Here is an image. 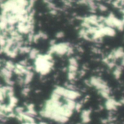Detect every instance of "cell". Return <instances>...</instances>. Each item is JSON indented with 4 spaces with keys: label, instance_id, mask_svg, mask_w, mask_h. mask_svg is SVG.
I'll use <instances>...</instances> for the list:
<instances>
[{
    "label": "cell",
    "instance_id": "28",
    "mask_svg": "<svg viewBox=\"0 0 124 124\" xmlns=\"http://www.w3.org/2000/svg\"><path fill=\"white\" fill-rule=\"evenodd\" d=\"M1 103L0 102V107H1Z\"/></svg>",
    "mask_w": 124,
    "mask_h": 124
},
{
    "label": "cell",
    "instance_id": "13",
    "mask_svg": "<svg viewBox=\"0 0 124 124\" xmlns=\"http://www.w3.org/2000/svg\"><path fill=\"white\" fill-rule=\"evenodd\" d=\"M3 67H4L5 68L8 69L9 70L13 72V70H14V69H15V63H14V62H13L12 61H11V60L4 61V63Z\"/></svg>",
    "mask_w": 124,
    "mask_h": 124
},
{
    "label": "cell",
    "instance_id": "11",
    "mask_svg": "<svg viewBox=\"0 0 124 124\" xmlns=\"http://www.w3.org/2000/svg\"><path fill=\"white\" fill-rule=\"evenodd\" d=\"M122 70H123V67L121 65V66H116L114 68V70H113V73L114 77L116 79H119L121 78V74H122Z\"/></svg>",
    "mask_w": 124,
    "mask_h": 124
},
{
    "label": "cell",
    "instance_id": "22",
    "mask_svg": "<svg viewBox=\"0 0 124 124\" xmlns=\"http://www.w3.org/2000/svg\"><path fill=\"white\" fill-rule=\"evenodd\" d=\"M4 61L3 60L0 59V68L3 67V65H4Z\"/></svg>",
    "mask_w": 124,
    "mask_h": 124
},
{
    "label": "cell",
    "instance_id": "19",
    "mask_svg": "<svg viewBox=\"0 0 124 124\" xmlns=\"http://www.w3.org/2000/svg\"><path fill=\"white\" fill-rule=\"evenodd\" d=\"M97 8H98L101 12H105V11L108 10V7H107L105 4H99L97 5Z\"/></svg>",
    "mask_w": 124,
    "mask_h": 124
},
{
    "label": "cell",
    "instance_id": "4",
    "mask_svg": "<svg viewBox=\"0 0 124 124\" xmlns=\"http://www.w3.org/2000/svg\"><path fill=\"white\" fill-rule=\"evenodd\" d=\"M85 83L87 84V86L94 87L96 89L98 90V92L109 89L108 84L103 79H102L98 76H92L89 79L86 81Z\"/></svg>",
    "mask_w": 124,
    "mask_h": 124
},
{
    "label": "cell",
    "instance_id": "24",
    "mask_svg": "<svg viewBox=\"0 0 124 124\" xmlns=\"http://www.w3.org/2000/svg\"><path fill=\"white\" fill-rule=\"evenodd\" d=\"M121 66L124 67V57L122 58V60H121Z\"/></svg>",
    "mask_w": 124,
    "mask_h": 124
},
{
    "label": "cell",
    "instance_id": "29",
    "mask_svg": "<svg viewBox=\"0 0 124 124\" xmlns=\"http://www.w3.org/2000/svg\"><path fill=\"white\" fill-rule=\"evenodd\" d=\"M1 29H0V33H1Z\"/></svg>",
    "mask_w": 124,
    "mask_h": 124
},
{
    "label": "cell",
    "instance_id": "23",
    "mask_svg": "<svg viewBox=\"0 0 124 124\" xmlns=\"http://www.w3.org/2000/svg\"><path fill=\"white\" fill-rule=\"evenodd\" d=\"M119 102H120V104H121V105H124V97H123L120 101H119Z\"/></svg>",
    "mask_w": 124,
    "mask_h": 124
},
{
    "label": "cell",
    "instance_id": "15",
    "mask_svg": "<svg viewBox=\"0 0 124 124\" xmlns=\"http://www.w3.org/2000/svg\"><path fill=\"white\" fill-rule=\"evenodd\" d=\"M68 62H69V65H72V66H75V67L78 68V60L76 57H70L68 60Z\"/></svg>",
    "mask_w": 124,
    "mask_h": 124
},
{
    "label": "cell",
    "instance_id": "20",
    "mask_svg": "<svg viewBox=\"0 0 124 124\" xmlns=\"http://www.w3.org/2000/svg\"><path fill=\"white\" fill-rule=\"evenodd\" d=\"M64 36H65V33H64L63 31H58V32L56 33V34H55L56 39H62Z\"/></svg>",
    "mask_w": 124,
    "mask_h": 124
},
{
    "label": "cell",
    "instance_id": "16",
    "mask_svg": "<svg viewBox=\"0 0 124 124\" xmlns=\"http://www.w3.org/2000/svg\"><path fill=\"white\" fill-rule=\"evenodd\" d=\"M77 76V73H73V72H68L67 73V78L70 81H73L76 80Z\"/></svg>",
    "mask_w": 124,
    "mask_h": 124
},
{
    "label": "cell",
    "instance_id": "6",
    "mask_svg": "<svg viewBox=\"0 0 124 124\" xmlns=\"http://www.w3.org/2000/svg\"><path fill=\"white\" fill-rule=\"evenodd\" d=\"M118 106H121L120 102L115 100L113 98H110V97L109 99H108L105 102V108H107V110H108L110 111L116 110Z\"/></svg>",
    "mask_w": 124,
    "mask_h": 124
},
{
    "label": "cell",
    "instance_id": "8",
    "mask_svg": "<svg viewBox=\"0 0 124 124\" xmlns=\"http://www.w3.org/2000/svg\"><path fill=\"white\" fill-rule=\"evenodd\" d=\"M34 78V72L33 70H28L23 76V81H24V86H28Z\"/></svg>",
    "mask_w": 124,
    "mask_h": 124
},
{
    "label": "cell",
    "instance_id": "3",
    "mask_svg": "<svg viewBox=\"0 0 124 124\" xmlns=\"http://www.w3.org/2000/svg\"><path fill=\"white\" fill-rule=\"evenodd\" d=\"M70 44L68 42H60L56 43L53 46H50L47 53L51 54H57L58 56L66 55L69 47L70 46Z\"/></svg>",
    "mask_w": 124,
    "mask_h": 124
},
{
    "label": "cell",
    "instance_id": "17",
    "mask_svg": "<svg viewBox=\"0 0 124 124\" xmlns=\"http://www.w3.org/2000/svg\"><path fill=\"white\" fill-rule=\"evenodd\" d=\"M30 92H31V89L28 87V86H25L21 90V94L24 97H27L28 96Z\"/></svg>",
    "mask_w": 124,
    "mask_h": 124
},
{
    "label": "cell",
    "instance_id": "31",
    "mask_svg": "<svg viewBox=\"0 0 124 124\" xmlns=\"http://www.w3.org/2000/svg\"><path fill=\"white\" fill-rule=\"evenodd\" d=\"M50 1H52V0H50Z\"/></svg>",
    "mask_w": 124,
    "mask_h": 124
},
{
    "label": "cell",
    "instance_id": "14",
    "mask_svg": "<svg viewBox=\"0 0 124 124\" xmlns=\"http://www.w3.org/2000/svg\"><path fill=\"white\" fill-rule=\"evenodd\" d=\"M9 99V102H8V105L9 106H11L12 108H16V105H17V102H18V99L14 95L12 97H10L8 98Z\"/></svg>",
    "mask_w": 124,
    "mask_h": 124
},
{
    "label": "cell",
    "instance_id": "18",
    "mask_svg": "<svg viewBox=\"0 0 124 124\" xmlns=\"http://www.w3.org/2000/svg\"><path fill=\"white\" fill-rule=\"evenodd\" d=\"M38 33L40 36L41 40H46L48 39V35L46 33H44L43 31H39Z\"/></svg>",
    "mask_w": 124,
    "mask_h": 124
},
{
    "label": "cell",
    "instance_id": "7",
    "mask_svg": "<svg viewBox=\"0 0 124 124\" xmlns=\"http://www.w3.org/2000/svg\"><path fill=\"white\" fill-rule=\"evenodd\" d=\"M99 29L100 30V31L102 32V33L103 34L104 36H108L113 37L116 34V31L115 28H111V27H109V26L104 25V26L100 28Z\"/></svg>",
    "mask_w": 124,
    "mask_h": 124
},
{
    "label": "cell",
    "instance_id": "1",
    "mask_svg": "<svg viewBox=\"0 0 124 124\" xmlns=\"http://www.w3.org/2000/svg\"><path fill=\"white\" fill-rule=\"evenodd\" d=\"M54 61H49L44 58V54H39L34 60L33 69L41 76H44L48 75L52 70Z\"/></svg>",
    "mask_w": 124,
    "mask_h": 124
},
{
    "label": "cell",
    "instance_id": "21",
    "mask_svg": "<svg viewBox=\"0 0 124 124\" xmlns=\"http://www.w3.org/2000/svg\"><path fill=\"white\" fill-rule=\"evenodd\" d=\"M81 108H82V103L81 102H76L75 110H76L77 112H79V111H81Z\"/></svg>",
    "mask_w": 124,
    "mask_h": 124
},
{
    "label": "cell",
    "instance_id": "26",
    "mask_svg": "<svg viewBox=\"0 0 124 124\" xmlns=\"http://www.w3.org/2000/svg\"><path fill=\"white\" fill-rule=\"evenodd\" d=\"M48 124L46 122H45V121H41V122H39V124Z\"/></svg>",
    "mask_w": 124,
    "mask_h": 124
},
{
    "label": "cell",
    "instance_id": "12",
    "mask_svg": "<svg viewBox=\"0 0 124 124\" xmlns=\"http://www.w3.org/2000/svg\"><path fill=\"white\" fill-rule=\"evenodd\" d=\"M31 49V47H30L27 44H24V45L21 46L19 48V54H28Z\"/></svg>",
    "mask_w": 124,
    "mask_h": 124
},
{
    "label": "cell",
    "instance_id": "9",
    "mask_svg": "<svg viewBox=\"0 0 124 124\" xmlns=\"http://www.w3.org/2000/svg\"><path fill=\"white\" fill-rule=\"evenodd\" d=\"M91 110H84L81 112V121L84 124H88L91 121Z\"/></svg>",
    "mask_w": 124,
    "mask_h": 124
},
{
    "label": "cell",
    "instance_id": "25",
    "mask_svg": "<svg viewBox=\"0 0 124 124\" xmlns=\"http://www.w3.org/2000/svg\"><path fill=\"white\" fill-rule=\"evenodd\" d=\"M21 124H37L36 123H33V124H31V123H28V122H23V123H21Z\"/></svg>",
    "mask_w": 124,
    "mask_h": 124
},
{
    "label": "cell",
    "instance_id": "2",
    "mask_svg": "<svg viewBox=\"0 0 124 124\" xmlns=\"http://www.w3.org/2000/svg\"><path fill=\"white\" fill-rule=\"evenodd\" d=\"M52 92L59 94L63 98L70 100H74V101L78 98H79L81 96V94L77 90L68 89L65 86H56Z\"/></svg>",
    "mask_w": 124,
    "mask_h": 124
},
{
    "label": "cell",
    "instance_id": "27",
    "mask_svg": "<svg viewBox=\"0 0 124 124\" xmlns=\"http://www.w3.org/2000/svg\"><path fill=\"white\" fill-rule=\"evenodd\" d=\"M68 1H71V2H73V1H76V0H68Z\"/></svg>",
    "mask_w": 124,
    "mask_h": 124
},
{
    "label": "cell",
    "instance_id": "30",
    "mask_svg": "<svg viewBox=\"0 0 124 124\" xmlns=\"http://www.w3.org/2000/svg\"></svg>",
    "mask_w": 124,
    "mask_h": 124
},
{
    "label": "cell",
    "instance_id": "10",
    "mask_svg": "<svg viewBox=\"0 0 124 124\" xmlns=\"http://www.w3.org/2000/svg\"><path fill=\"white\" fill-rule=\"evenodd\" d=\"M28 54V58L31 60H35L36 59V57L40 54V52L38 49L36 48H31V49L30 50Z\"/></svg>",
    "mask_w": 124,
    "mask_h": 124
},
{
    "label": "cell",
    "instance_id": "5",
    "mask_svg": "<svg viewBox=\"0 0 124 124\" xmlns=\"http://www.w3.org/2000/svg\"><path fill=\"white\" fill-rule=\"evenodd\" d=\"M124 57V49L122 47L117 48L113 50L107 57V58L110 61H115L118 59L123 58Z\"/></svg>",
    "mask_w": 124,
    "mask_h": 124
}]
</instances>
